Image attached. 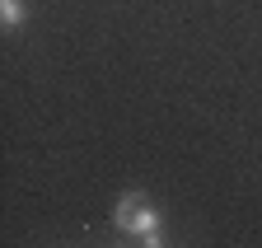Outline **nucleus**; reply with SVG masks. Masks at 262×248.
<instances>
[{"label": "nucleus", "mask_w": 262, "mask_h": 248, "mask_svg": "<svg viewBox=\"0 0 262 248\" xmlns=\"http://www.w3.org/2000/svg\"><path fill=\"white\" fill-rule=\"evenodd\" d=\"M113 225H117L122 234L150 239V234H159V206H155L145 192H126V197H117V206H113Z\"/></svg>", "instance_id": "1"}, {"label": "nucleus", "mask_w": 262, "mask_h": 248, "mask_svg": "<svg viewBox=\"0 0 262 248\" xmlns=\"http://www.w3.org/2000/svg\"><path fill=\"white\" fill-rule=\"evenodd\" d=\"M24 19H28L24 0H0V24H5V28H19Z\"/></svg>", "instance_id": "2"}]
</instances>
